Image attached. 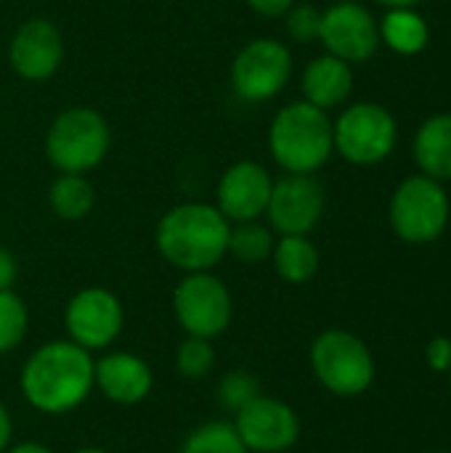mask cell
<instances>
[{
    "mask_svg": "<svg viewBox=\"0 0 451 453\" xmlns=\"http://www.w3.org/2000/svg\"><path fill=\"white\" fill-rule=\"evenodd\" d=\"M29 329V311L27 303L13 292L3 289L0 292V356L16 350Z\"/></svg>",
    "mask_w": 451,
    "mask_h": 453,
    "instance_id": "cb8c5ba5",
    "label": "cell"
},
{
    "mask_svg": "<svg viewBox=\"0 0 451 453\" xmlns=\"http://www.w3.org/2000/svg\"><path fill=\"white\" fill-rule=\"evenodd\" d=\"M284 27L287 35L295 42H314L319 40V29H322V11L311 3H295L287 13H284Z\"/></svg>",
    "mask_w": 451,
    "mask_h": 453,
    "instance_id": "4316f807",
    "label": "cell"
},
{
    "mask_svg": "<svg viewBox=\"0 0 451 453\" xmlns=\"http://www.w3.org/2000/svg\"><path fill=\"white\" fill-rule=\"evenodd\" d=\"M324 215V188L314 175L287 173L274 180L266 218L279 236H308Z\"/></svg>",
    "mask_w": 451,
    "mask_h": 453,
    "instance_id": "8fae6325",
    "label": "cell"
},
{
    "mask_svg": "<svg viewBox=\"0 0 451 453\" xmlns=\"http://www.w3.org/2000/svg\"><path fill=\"white\" fill-rule=\"evenodd\" d=\"M271 263L282 281L300 287L319 273L322 255L308 236H279L271 252Z\"/></svg>",
    "mask_w": 451,
    "mask_h": 453,
    "instance_id": "ffe728a7",
    "label": "cell"
},
{
    "mask_svg": "<svg viewBox=\"0 0 451 453\" xmlns=\"http://www.w3.org/2000/svg\"><path fill=\"white\" fill-rule=\"evenodd\" d=\"M436 453H451V451H436Z\"/></svg>",
    "mask_w": 451,
    "mask_h": 453,
    "instance_id": "d590c367",
    "label": "cell"
},
{
    "mask_svg": "<svg viewBox=\"0 0 451 453\" xmlns=\"http://www.w3.org/2000/svg\"><path fill=\"white\" fill-rule=\"evenodd\" d=\"M271 175L263 165L242 159L226 167V173L218 180L215 191V207L223 212L229 223H245L258 220L266 215L268 196H271Z\"/></svg>",
    "mask_w": 451,
    "mask_h": 453,
    "instance_id": "9a60e30c",
    "label": "cell"
},
{
    "mask_svg": "<svg viewBox=\"0 0 451 453\" xmlns=\"http://www.w3.org/2000/svg\"><path fill=\"white\" fill-rule=\"evenodd\" d=\"M425 364L431 372L447 374L451 369V337H433L425 345Z\"/></svg>",
    "mask_w": 451,
    "mask_h": 453,
    "instance_id": "83f0119b",
    "label": "cell"
},
{
    "mask_svg": "<svg viewBox=\"0 0 451 453\" xmlns=\"http://www.w3.org/2000/svg\"><path fill=\"white\" fill-rule=\"evenodd\" d=\"M375 3H380L385 8H417L423 0H375Z\"/></svg>",
    "mask_w": 451,
    "mask_h": 453,
    "instance_id": "d6a6232c",
    "label": "cell"
},
{
    "mask_svg": "<svg viewBox=\"0 0 451 453\" xmlns=\"http://www.w3.org/2000/svg\"><path fill=\"white\" fill-rule=\"evenodd\" d=\"M173 316L186 337L218 340L231 326L234 300L213 271L183 273L173 289Z\"/></svg>",
    "mask_w": 451,
    "mask_h": 453,
    "instance_id": "ba28073f",
    "label": "cell"
},
{
    "mask_svg": "<svg viewBox=\"0 0 451 453\" xmlns=\"http://www.w3.org/2000/svg\"><path fill=\"white\" fill-rule=\"evenodd\" d=\"M319 40L330 56H338L348 64L369 61L383 45L375 16L356 0H338L322 11Z\"/></svg>",
    "mask_w": 451,
    "mask_h": 453,
    "instance_id": "4fadbf2b",
    "label": "cell"
},
{
    "mask_svg": "<svg viewBox=\"0 0 451 453\" xmlns=\"http://www.w3.org/2000/svg\"><path fill=\"white\" fill-rule=\"evenodd\" d=\"M258 395H260V382L247 369H234V372L223 374L215 388V398H218L221 409H226L229 414H237Z\"/></svg>",
    "mask_w": 451,
    "mask_h": 453,
    "instance_id": "d4e9b609",
    "label": "cell"
},
{
    "mask_svg": "<svg viewBox=\"0 0 451 453\" xmlns=\"http://www.w3.org/2000/svg\"><path fill=\"white\" fill-rule=\"evenodd\" d=\"M303 101L330 111L340 104L348 101L351 90H354V69L348 61L338 58V56H316L306 69H303Z\"/></svg>",
    "mask_w": 451,
    "mask_h": 453,
    "instance_id": "e0dca14e",
    "label": "cell"
},
{
    "mask_svg": "<svg viewBox=\"0 0 451 453\" xmlns=\"http://www.w3.org/2000/svg\"><path fill=\"white\" fill-rule=\"evenodd\" d=\"M93 202H96V191L90 186V180L85 175H77V173H58V178L51 183V191H48V204L53 210L56 218L61 220H82L90 215L93 210Z\"/></svg>",
    "mask_w": 451,
    "mask_h": 453,
    "instance_id": "44dd1931",
    "label": "cell"
},
{
    "mask_svg": "<svg viewBox=\"0 0 451 453\" xmlns=\"http://www.w3.org/2000/svg\"><path fill=\"white\" fill-rule=\"evenodd\" d=\"M66 340L88 353L109 350L125 326V308L106 287H85L74 292L64 308Z\"/></svg>",
    "mask_w": 451,
    "mask_h": 453,
    "instance_id": "30bf717a",
    "label": "cell"
},
{
    "mask_svg": "<svg viewBox=\"0 0 451 453\" xmlns=\"http://www.w3.org/2000/svg\"><path fill=\"white\" fill-rule=\"evenodd\" d=\"M308 364L316 382L335 398H359L377 377L369 345L348 329L319 332L311 342Z\"/></svg>",
    "mask_w": 451,
    "mask_h": 453,
    "instance_id": "277c9868",
    "label": "cell"
},
{
    "mask_svg": "<svg viewBox=\"0 0 451 453\" xmlns=\"http://www.w3.org/2000/svg\"><path fill=\"white\" fill-rule=\"evenodd\" d=\"M234 427L250 453H284L300 441L298 411L279 398L258 395L234 414Z\"/></svg>",
    "mask_w": 451,
    "mask_h": 453,
    "instance_id": "7c38bea8",
    "label": "cell"
},
{
    "mask_svg": "<svg viewBox=\"0 0 451 453\" xmlns=\"http://www.w3.org/2000/svg\"><path fill=\"white\" fill-rule=\"evenodd\" d=\"M112 146L109 122L101 111L90 106H72L61 111L45 135V154L48 162L58 173H77L85 175L96 170Z\"/></svg>",
    "mask_w": 451,
    "mask_h": 453,
    "instance_id": "5b68a950",
    "label": "cell"
},
{
    "mask_svg": "<svg viewBox=\"0 0 451 453\" xmlns=\"http://www.w3.org/2000/svg\"><path fill=\"white\" fill-rule=\"evenodd\" d=\"M181 453H250L242 443L234 422L213 419L197 425L181 443Z\"/></svg>",
    "mask_w": 451,
    "mask_h": 453,
    "instance_id": "603a6c76",
    "label": "cell"
},
{
    "mask_svg": "<svg viewBox=\"0 0 451 453\" xmlns=\"http://www.w3.org/2000/svg\"><path fill=\"white\" fill-rule=\"evenodd\" d=\"M380 42H385L399 56H417L431 42V27L417 8H388L383 21H377Z\"/></svg>",
    "mask_w": 451,
    "mask_h": 453,
    "instance_id": "d6986e66",
    "label": "cell"
},
{
    "mask_svg": "<svg viewBox=\"0 0 451 453\" xmlns=\"http://www.w3.org/2000/svg\"><path fill=\"white\" fill-rule=\"evenodd\" d=\"M215 366V348L213 340L186 337L175 350V369L186 380H205Z\"/></svg>",
    "mask_w": 451,
    "mask_h": 453,
    "instance_id": "484cf974",
    "label": "cell"
},
{
    "mask_svg": "<svg viewBox=\"0 0 451 453\" xmlns=\"http://www.w3.org/2000/svg\"><path fill=\"white\" fill-rule=\"evenodd\" d=\"M292 77V53L274 37H255L242 45L231 64V88L242 101H271Z\"/></svg>",
    "mask_w": 451,
    "mask_h": 453,
    "instance_id": "9c48e42d",
    "label": "cell"
},
{
    "mask_svg": "<svg viewBox=\"0 0 451 453\" xmlns=\"http://www.w3.org/2000/svg\"><path fill=\"white\" fill-rule=\"evenodd\" d=\"M72 453H109L106 449H98V446H82V449H77V451Z\"/></svg>",
    "mask_w": 451,
    "mask_h": 453,
    "instance_id": "836d02e7",
    "label": "cell"
},
{
    "mask_svg": "<svg viewBox=\"0 0 451 453\" xmlns=\"http://www.w3.org/2000/svg\"><path fill=\"white\" fill-rule=\"evenodd\" d=\"M93 390L114 406H138L154 390V372L130 350H106L93 361Z\"/></svg>",
    "mask_w": 451,
    "mask_h": 453,
    "instance_id": "2e32d148",
    "label": "cell"
},
{
    "mask_svg": "<svg viewBox=\"0 0 451 453\" xmlns=\"http://www.w3.org/2000/svg\"><path fill=\"white\" fill-rule=\"evenodd\" d=\"M231 223L215 204L183 202L170 207L157 223V250L165 263L183 273L213 271L229 255Z\"/></svg>",
    "mask_w": 451,
    "mask_h": 453,
    "instance_id": "7a4b0ae2",
    "label": "cell"
},
{
    "mask_svg": "<svg viewBox=\"0 0 451 453\" xmlns=\"http://www.w3.org/2000/svg\"><path fill=\"white\" fill-rule=\"evenodd\" d=\"M451 202L444 183L428 175L401 180L388 204L393 234L407 244H431L444 236L449 226Z\"/></svg>",
    "mask_w": 451,
    "mask_h": 453,
    "instance_id": "8992f818",
    "label": "cell"
},
{
    "mask_svg": "<svg viewBox=\"0 0 451 453\" xmlns=\"http://www.w3.org/2000/svg\"><path fill=\"white\" fill-rule=\"evenodd\" d=\"M16 276H19V263H16V257L11 255V250L0 247V292H3V289H13Z\"/></svg>",
    "mask_w": 451,
    "mask_h": 453,
    "instance_id": "f546056e",
    "label": "cell"
},
{
    "mask_svg": "<svg viewBox=\"0 0 451 453\" xmlns=\"http://www.w3.org/2000/svg\"><path fill=\"white\" fill-rule=\"evenodd\" d=\"M5 453H53L48 446H43V443H37V441H24V443H11L8 446V451Z\"/></svg>",
    "mask_w": 451,
    "mask_h": 453,
    "instance_id": "1f68e13d",
    "label": "cell"
},
{
    "mask_svg": "<svg viewBox=\"0 0 451 453\" xmlns=\"http://www.w3.org/2000/svg\"><path fill=\"white\" fill-rule=\"evenodd\" d=\"M295 3H298V0H247V5H250L255 13L266 16V19H279V16H284Z\"/></svg>",
    "mask_w": 451,
    "mask_h": 453,
    "instance_id": "f1b7e54d",
    "label": "cell"
},
{
    "mask_svg": "<svg viewBox=\"0 0 451 453\" xmlns=\"http://www.w3.org/2000/svg\"><path fill=\"white\" fill-rule=\"evenodd\" d=\"M447 374H449V388H451V369H449V372H447Z\"/></svg>",
    "mask_w": 451,
    "mask_h": 453,
    "instance_id": "e575fe53",
    "label": "cell"
},
{
    "mask_svg": "<svg viewBox=\"0 0 451 453\" xmlns=\"http://www.w3.org/2000/svg\"><path fill=\"white\" fill-rule=\"evenodd\" d=\"M268 149L274 162L287 173L314 175L335 151L332 119L308 101L282 106L268 127Z\"/></svg>",
    "mask_w": 451,
    "mask_h": 453,
    "instance_id": "3957f363",
    "label": "cell"
},
{
    "mask_svg": "<svg viewBox=\"0 0 451 453\" xmlns=\"http://www.w3.org/2000/svg\"><path fill=\"white\" fill-rule=\"evenodd\" d=\"M93 353L72 340H51L24 361L19 390L29 409L45 417L72 414L93 393Z\"/></svg>",
    "mask_w": 451,
    "mask_h": 453,
    "instance_id": "6da1fadb",
    "label": "cell"
},
{
    "mask_svg": "<svg viewBox=\"0 0 451 453\" xmlns=\"http://www.w3.org/2000/svg\"><path fill=\"white\" fill-rule=\"evenodd\" d=\"M399 141L396 117L372 101L354 104L343 109V114L332 122V143L335 151L359 167L380 165L391 157Z\"/></svg>",
    "mask_w": 451,
    "mask_h": 453,
    "instance_id": "52a82bcc",
    "label": "cell"
},
{
    "mask_svg": "<svg viewBox=\"0 0 451 453\" xmlns=\"http://www.w3.org/2000/svg\"><path fill=\"white\" fill-rule=\"evenodd\" d=\"M276 236L271 226H263L258 220H245V223H231L229 234V255H234L239 263L258 265L271 260Z\"/></svg>",
    "mask_w": 451,
    "mask_h": 453,
    "instance_id": "7402d4cb",
    "label": "cell"
},
{
    "mask_svg": "<svg viewBox=\"0 0 451 453\" xmlns=\"http://www.w3.org/2000/svg\"><path fill=\"white\" fill-rule=\"evenodd\" d=\"M412 154L423 175L439 183L451 180V111L433 114L417 127Z\"/></svg>",
    "mask_w": 451,
    "mask_h": 453,
    "instance_id": "ac0fdd59",
    "label": "cell"
},
{
    "mask_svg": "<svg viewBox=\"0 0 451 453\" xmlns=\"http://www.w3.org/2000/svg\"><path fill=\"white\" fill-rule=\"evenodd\" d=\"M8 61L21 80L40 82L56 74L64 61V37L48 19L24 21L8 45Z\"/></svg>",
    "mask_w": 451,
    "mask_h": 453,
    "instance_id": "5bb4252c",
    "label": "cell"
},
{
    "mask_svg": "<svg viewBox=\"0 0 451 453\" xmlns=\"http://www.w3.org/2000/svg\"><path fill=\"white\" fill-rule=\"evenodd\" d=\"M13 441V419H11V411L5 409V403L0 401V453L8 451Z\"/></svg>",
    "mask_w": 451,
    "mask_h": 453,
    "instance_id": "4dcf8cb0",
    "label": "cell"
}]
</instances>
